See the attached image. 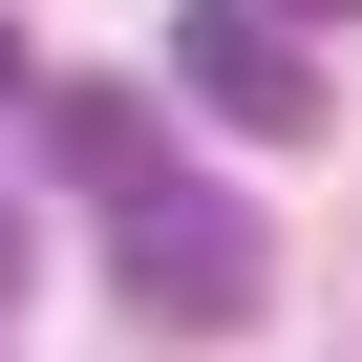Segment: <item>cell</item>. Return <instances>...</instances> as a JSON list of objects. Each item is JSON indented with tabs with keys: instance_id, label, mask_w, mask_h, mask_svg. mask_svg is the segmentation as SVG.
<instances>
[{
	"instance_id": "cell-1",
	"label": "cell",
	"mask_w": 362,
	"mask_h": 362,
	"mask_svg": "<svg viewBox=\"0 0 362 362\" xmlns=\"http://www.w3.org/2000/svg\"><path fill=\"white\" fill-rule=\"evenodd\" d=\"M107 277H128V320H149V341H214V320H256V298H277V235H256L235 192H192V170H170V192H128V214H107Z\"/></svg>"
},
{
	"instance_id": "cell-2",
	"label": "cell",
	"mask_w": 362,
	"mask_h": 362,
	"mask_svg": "<svg viewBox=\"0 0 362 362\" xmlns=\"http://www.w3.org/2000/svg\"><path fill=\"white\" fill-rule=\"evenodd\" d=\"M170 86L235 107L256 149H298V128H320V43L277 22V0H192V22H170Z\"/></svg>"
},
{
	"instance_id": "cell-3",
	"label": "cell",
	"mask_w": 362,
	"mask_h": 362,
	"mask_svg": "<svg viewBox=\"0 0 362 362\" xmlns=\"http://www.w3.org/2000/svg\"><path fill=\"white\" fill-rule=\"evenodd\" d=\"M22 149L64 170L86 214H128V192H170V128H149V86H22Z\"/></svg>"
},
{
	"instance_id": "cell-4",
	"label": "cell",
	"mask_w": 362,
	"mask_h": 362,
	"mask_svg": "<svg viewBox=\"0 0 362 362\" xmlns=\"http://www.w3.org/2000/svg\"><path fill=\"white\" fill-rule=\"evenodd\" d=\"M0 128H22V22H0Z\"/></svg>"
},
{
	"instance_id": "cell-5",
	"label": "cell",
	"mask_w": 362,
	"mask_h": 362,
	"mask_svg": "<svg viewBox=\"0 0 362 362\" xmlns=\"http://www.w3.org/2000/svg\"><path fill=\"white\" fill-rule=\"evenodd\" d=\"M277 22H298V43H320V22H362V0H277Z\"/></svg>"
},
{
	"instance_id": "cell-6",
	"label": "cell",
	"mask_w": 362,
	"mask_h": 362,
	"mask_svg": "<svg viewBox=\"0 0 362 362\" xmlns=\"http://www.w3.org/2000/svg\"><path fill=\"white\" fill-rule=\"evenodd\" d=\"M0 277H22V235H0Z\"/></svg>"
}]
</instances>
